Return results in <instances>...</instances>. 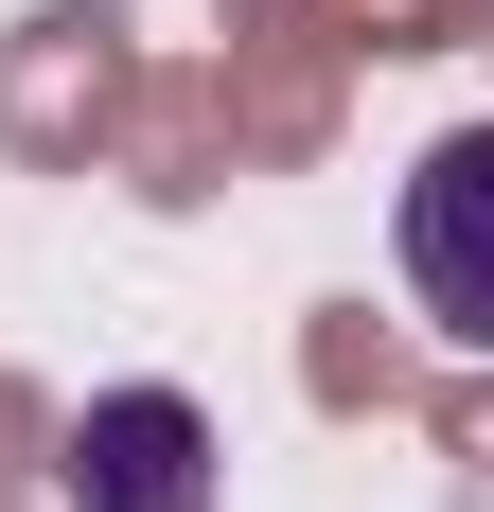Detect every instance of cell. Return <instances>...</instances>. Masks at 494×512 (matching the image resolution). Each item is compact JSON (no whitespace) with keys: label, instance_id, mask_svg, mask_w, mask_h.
I'll list each match as a JSON object with an SVG mask.
<instances>
[{"label":"cell","instance_id":"2","mask_svg":"<svg viewBox=\"0 0 494 512\" xmlns=\"http://www.w3.org/2000/svg\"><path fill=\"white\" fill-rule=\"evenodd\" d=\"M389 248H406V301L442 318L459 354H494V106H477V124H442V142L406 159Z\"/></svg>","mask_w":494,"mask_h":512},{"label":"cell","instance_id":"1","mask_svg":"<svg viewBox=\"0 0 494 512\" xmlns=\"http://www.w3.org/2000/svg\"><path fill=\"white\" fill-rule=\"evenodd\" d=\"M53 495H71V512H212V495H230L212 407H195V389H89L71 442H53Z\"/></svg>","mask_w":494,"mask_h":512}]
</instances>
